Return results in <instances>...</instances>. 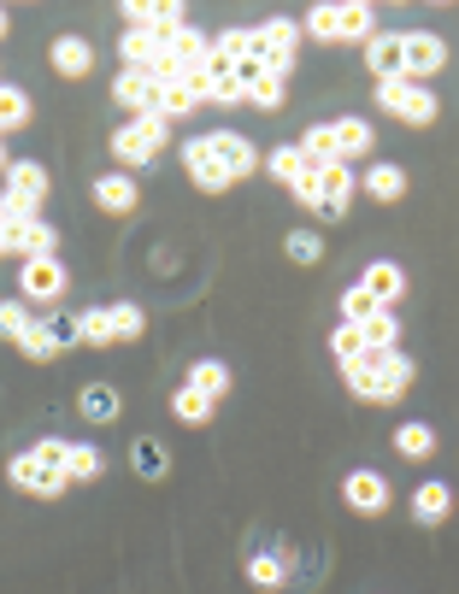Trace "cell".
Masks as SVG:
<instances>
[{"label":"cell","mask_w":459,"mask_h":594,"mask_svg":"<svg viewBox=\"0 0 459 594\" xmlns=\"http://www.w3.org/2000/svg\"><path fill=\"white\" fill-rule=\"evenodd\" d=\"M413 353H371V365H360V371H348V388L360 400H371V406H395L406 388H413Z\"/></svg>","instance_id":"cell-1"},{"label":"cell","mask_w":459,"mask_h":594,"mask_svg":"<svg viewBox=\"0 0 459 594\" xmlns=\"http://www.w3.org/2000/svg\"><path fill=\"white\" fill-rule=\"evenodd\" d=\"M165 142H172V118L147 112V118H124V124L112 130V160L118 172H135V165H153L165 154Z\"/></svg>","instance_id":"cell-2"},{"label":"cell","mask_w":459,"mask_h":594,"mask_svg":"<svg viewBox=\"0 0 459 594\" xmlns=\"http://www.w3.org/2000/svg\"><path fill=\"white\" fill-rule=\"evenodd\" d=\"M378 107L389 118H401V124H413V130H430L436 118H441V100L430 95V82H413V77L378 82Z\"/></svg>","instance_id":"cell-3"},{"label":"cell","mask_w":459,"mask_h":594,"mask_svg":"<svg viewBox=\"0 0 459 594\" xmlns=\"http://www.w3.org/2000/svg\"><path fill=\"white\" fill-rule=\"evenodd\" d=\"M118 19H124V30H147V36L165 47L189 30V7H183V0H124Z\"/></svg>","instance_id":"cell-4"},{"label":"cell","mask_w":459,"mask_h":594,"mask_svg":"<svg viewBox=\"0 0 459 594\" xmlns=\"http://www.w3.org/2000/svg\"><path fill=\"white\" fill-rule=\"evenodd\" d=\"M7 483L19 488V495H36V501H59L65 488H72V477H65L54 460H42L36 448L12 453V460H7Z\"/></svg>","instance_id":"cell-5"},{"label":"cell","mask_w":459,"mask_h":594,"mask_svg":"<svg viewBox=\"0 0 459 594\" xmlns=\"http://www.w3.org/2000/svg\"><path fill=\"white\" fill-rule=\"evenodd\" d=\"M65 283H72V271H65L59 253L19 265V295L30 300V307H54V300H65Z\"/></svg>","instance_id":"cell-6"},{"label":"cell","mask_w":459,"mask_h":594,"mask_svg":"<svg viewBox=\"0 0 459 594\" xmlns=\"http://www.w3.org/2000/svg\"><path fill=\"white\" fill-rule=\"evenodd\" d=\"M207 147H212V160L225 165L230 183H248L265 165L260 147H253V135H242V130H207Z\"/></svg>","instance_id":"cell-7"},{"label":"cell","mask_w":459,"mask_h":594,"mask_svg":"<svg viewBox=\"0 0 459 594\" xmlns=\"http://www.w3.org/2000/svg\"><path fill=\"white\" fill-rule=\"evenodd\" d=\"M342 501L353 506V513H365V518H383L389 506H395V488H389L383 471L360 465V471H348V477H342Z\"/></svg>","instance_id":"cell-8"},{"label":"cell","mask_w":459,"mask_h":594,"mask_svg":"<svg viewBox=\"0 0 459 594\" xmlns=\"http://www.w3.org/2000/svg\"><path fill=\"white\" fill-rule=\"evenodd\" d=\"M300 19H265L253 24V54L271 59V65H295L300 59Z\"/></svg>","instance_id":"cell-9"},{"label":"cell","mask_w":459,"mask_h":594,"mask_svg":"<svg viewBox=\"0 0 459 594\" xmlns=\"http://www.w3.org/2000/svg\"><path fill=\"white\" fill-rule=\"evenodd\" d=\"M401 42H406V77L413 82H430L448 65V42L436 30H401Z\"/></svg>","instance_id":"cell-10"},{"label":"cell","mask_w":459,"mask_h":594,"mask_svg":"<svg viewBox=\"0 0 459 594\" xmlns=\"http://www.w3.org/2000/svg\"><path fill=\"white\" fill-rule=\"evenodd\" d=\"M183 172H189V183H195L200 195H225V189H236V183L225 177V165L212 160L207 135H189V142H183Z\"/></svg>","instance_id":"cell-11"},{"label":"cell","mask_w":459,"mask_h":594,"mask_svg":"<svg viewBox=\"0 0 459 594\" xmlns=\"http://www.w3.org/2000/svg\"><path fill=\"white\" fill-rule=\"evenodd\" d=\"M330 135H336V160L342 165H371V147H378V130H371V118H360V112H342L330 124Z\"/></svg>","instance_id":"cell-12"},{"label":"cell","mask_w":459,"mask_h":594,"mask_svg":"<svg viewBox=\"0 0 459 594\" xmlns=\"http://www.w3.org/2000/svg\"><path fill=\"white\" fill-rule=\"evenodd\" d=\"M318 189H325V212H318V218H330V224H336V218L353 207V195H360V172H353V165H342V160H336V165H318Z\"/></svg>","instance_id":"cell-13"},{"label":"cell","mask_w":459,"mask_h":594,"mask_svg":"<svg viewBox=\"0 0 459 594\" xmlns=\"http://www.w3.org/2000/svg\"><path fill=\"white\" fill-rule=\"evenodd\" d=\"M365 72L378 77V82L406 77V42H401V30H378V36L365 42Z\"/></svg>","instance_id":"cell-14"},{"label":"cell","mask_w":459,"mask_h":594,"mask_svg":"<svg viewBox=\"0 0 459 594\" xmlns=\"http://www.w3.org/2000/svg\"><path fill=\"white\" fill-rule=\"evenodd\" d=\"M95 207L100 212H112V218H130L135 207H142V189H135V172H107V177H95Z\"/></svg>","instance_id":"cell-15"},{"label":"cell","mask_w":459,"mask_h":594,"mask_svg":"<svg viewBox=\"0 0 459 594\" xmlns=\"http://www.w3.org/2000/svg\"><path fill=\"white\" fill-rule=\"evenodd\" d=\"M112 100H118L130 118H147L153 107H160V82H153L147 72H118V77H112Z\"/></svg>","instance_id":"cell-16"},{"label":"cell","mask_w":459,"mask_h":594,"mask_svg":"<svg viewBox=\"0 0 459 594\" xmlns=\"http://www.w3.org/2000/svg\"><path fill=\"white\" fill-rule=\"evenodd\" d=\"M360 195L378 200V207H395V200L406 195V165H395V160H371L365 177H360Z\"/></svg>","instance_id":"cell-17"},{"label":"cell","mask_w":459,"mask_h":594,"mask_svg":"<svg viewBox=\"0 0 459 594\" xmlns=\"http://www.w3.org/2000/svg\"><path fill=\"white\" fill-rule=\"evenodd\" d=\"M7 253H19V260H47V253H59V230L36 218V224H7Z\"/></svg>","instance_id":"cell-18"},{"label":"cell","mask_w":459,"mask_h":594,"mask_svg":"<svg viewBox=\"0 0 459 594\" xmlns=\"http://www.w3.org/2000/svg\"><path fill=\"white\" fill-rule=\"evenodd\" d=\"M360 283L371 288V300H378L383 312H395L401 295H406V271H401L395 260H371V265L360 271Z\"/></svg>","instance_id":"cell-19"},{"label":"cell","mask_w":459,"mask_h":594,"mask_svg":"<svg viewBox=\"0 0 459 594\" xmlns=\"http://www.w3.org/2000/svg\"><path fill=\"white\" fill-rule=\"evenodd\" d=\"M47 59H54V72L65 82H83L95 72V47L83 42V36H54V47H47Z\"/></svg>","instance_id":"cell-20"},{"label":"cell","mask_w":459,"mask_h":594,"mask_svg":"<svg viewBox=\"0 0 459 594\" xmlns=\"http://www.w3.org/2000/svg\"><path fill=\"white\" fill-rule=\"evenodd\" d=\"M330 353H336V365H342V377H348V371H360V365H371L365 324H336L330 330Z\"/></svg>","instance_id":"cell-21"},{"label":"cell","mask_w":459,"mask_h":594,"mask_svg":"<svg viewBox=\"0 0 459 594\" xmlns=\"http://www.w3.org/2000/svg\"><path fill=\"white\" fill-rule=\"evenodd\" d=\"M260 172H265L271 183H283L288 195H295V189H300V177L313 172V165H306V154H300V142H288V147H271V160L260 165Z\"/></svg>","instance_id":"cell-22"},{"label":"cell","mask_w":459,"mask_h":594,"mask_svg":"<svg viewBox=\"0 0 459 594\" xmlns=\"http://www.w3.org/2000/svg\"><path fill=\"white\" fill-rule=\"evenodd\" d=\"M448 513H453V488L441 483V477H430V483L413 488V518H418V524H441Z\"/></svg>","instance_id":"cell-23"},{"label":"cell","mask_w":459,"mask_h":594,"mask_svg":"<svg viewBox=\"0 0 459 594\" xmlns=\"http://www.w3.org/2000/svg\"><path fill=\"white\" fill-rule=\"evenodd\" d=\"M183 383H189L195 395H207V400L218 406V400L230 395V365H225V360H195V365H189V377H183Z\"/></svg>","instance_id":"cell-24"},{"label":"cell","mask_w":459,"mask_h":594,"mask_svg":"<svg viewBox=\"0 0 459 594\" xmlns=\"http://www.w3.org/2000/svg\"><path fill=\"white\" fill-rule=\"evenodd\" d=\"M30 118H36V100H30V89H19V82H0V135L24 130Z\"/></svg>","instance_id":"cell-25"},{"label":"cell","mask_w":459,"mask_h":594,"mask_svg":"<svg viewBox=\"0 0 459 594\" xmlns=\"http://www.w3.org/2000/svg\"><path fill=\"white\" fill-rule=\"evenodd\" d=\"M300 36H313V42H342V0H318V7L300 19Z\"/></svg>","instance_id":"cell-26"},{"label":"cell","mask_w":459,"mask_h":594,"mask_svg":"<svg viewBox=\"0 0 459 594\" xmlns=\"http://www.w3.org/2000/svg\"><path fill=\"white\" fill-rule=\"evenodd\" d=\"M153 59H160V42H153L147 30H124V36H118V65H124V72H147Z\"/></svg>","instance_id":"cell-27"},{"label":"cell","mask_w":459,"mask_h":594,"mask_svg":"<svg viewBox=\"0 0 459 594\" xmlns=\"http://www.w3.org/2000/svg\"><path fill=\"white\" fill-rule=\"evenodd\" d=\"M395 453H401V460H430V453H436V430H430V424H395Z\"/></svg>","instance_id":"cell-28"},{"label":"cell","mask_w":459,"mask_h":594,"mask_svg":"<svg viewBox=\"0 0 459 594\" xmlns=\"http://www.w3.org/2000/svg\"><path fill=\"white\" fill-rule=\"evenodd\" d=\"M172 418L189 424V430H200V424H212V400L195 395L189 383H177V388H172Z\"/></svg>","instance_id":"cell-29"},{"label":"cell","mask_w":459,"mask_h":594,"mask_svg":"<svg viewBox=\"0 0 459 594\" xmlns=\"http://www.w3.org/2000/svg\"><path fill=\"white\" fill-rule=\"evenodd\" d=\"M165 47H172V54H177V65H183V72H195V65H212V36H207V30H183V36L177 42H165Z\"/></svg>","instance_id":"cell-30"},{"label":"cell","mask_w":459,"mask_h":594,"mask_svg":"<svg viewBox=\"0 0 459 594\" xmlns=\"http://www.w3.org/2000/svg\"><path fill=\"white\" fill-rule=\"evenodd\" d=\"M77 406H83V418H89V424H112L118 418V388L112 383H89L77 395Z\"/></svg>","instance_id":"cell-31"},{"label":"cell","mask_w":459,"mask_h":594,"mask_svg":"<svg viewBox=\"0 0 459 594\" xmlns=\"http://www.w3.org/2000/svg\"><path fill=\"white\" fill-rule=\"evenodd\" d=\"M371 36H378L371 0H342V42H371Z\"/></svg>","instance_id":"cell-32"},{"label":"cell","mask_w":459,"mask_h":594,"mask_svg":"<svg viewBox=\"0 0 459 594\" xmlns=\"http://www.w3.org/2000/svg\"><path fill=\"white\" fill-rule=\"evenodd\" d=\"M100 471H107L100 448H89V441H72V453H65V477H72V483H100Z\"/></svg>","instance_id":"cell-33"},{"label":"cell","mask_w":459,"mask_h":594,"mask_svg":"<svg viewBox=\"0 0 459 594\" xmlns=\"http://www.w3.org/2000/svg\"><path fill=\"white\" fill-rule=\"evenodd\" d=\"M30 324H36V307H30L24 295H7V300H0V342H19Z\"/></svg>","instance_id":"cell-34"},{"label":"cell","mask_w":459,"mask_h":594,"mask_svg":"<svg viewBox=\"0 0 459 594\" xmlns=\"http://www.w3.org/2000/svg\"><path fill=\"white\" fill-rule=\"evenodd\" d=\"M77 324H83V348H118V330H112L107 307H83Z\"/></svg>","instance_id":"cell-35"},{"label":"cell","mask_w":459,"mask_h":594,"mask_svg":"<svg viewBox=\"0 0 459 594\" xmlns=\"http://www.w3.org/2000/svg\"><path fill=\"white\" fill-rule=\"evenodd\" d=\"M12 348H19L24 360L47 365V360H54V353H59V342H54V324H47V318H36V324H30V330H24V336H19V342H12Z\"/></svg>","instance_id":"cell-36"},{"label":"cell","mask_w":459,"mask_h":594,"mask_svg":"<svg viewBox=\"0 0 459 594\" xmlns=\"http://www.w3.org/2000/svg\"><path fill=\"white\" fill-rule=\"evenodd\" d=\"M300 154H306V165H336V135H330V124H306L300 130Z\"/></svg>","instance_id":"cell-37"},{"label":"cell","mask_w":459,"mask_h":594,"mask_svg":"<svg viewBox=\"0 0 459 594\" xmlns=\"http://www.w3.org/2000/svg\"><path fill=\"white\" fill-rule=\"evenodd\" d=\"M378 312H383V307L371 300L365 283H348V288H342V324H371Z\"/></svg>","instance_id":"cell-38"},{"label":"cell","mask_w":459,"mask_h":594,"mask_svg":"<svg viewBox=\"0 0 459 594\" xmlns=\"http://www.w3.org/2000/svg\"><path fill=\"white\" fill-rule=\"evenodd\" d=\"M112 330H118V342H142V330H147V312L135 307V300H112Z\"/></svg>","instance_id":"cell-39"},{"label":"cell","mask_w":459,"mask_h":594,"mask_svg":"<svg viewBox=\"0 0 459 594\" xmlns=\"http://www.w3.org/2000/svg\"><path fill=\"white\" fill-rule=\"evenodd\" d=\"M283 253H288L295 265H318V260H325V235H318V230H288Z\"/></svg>","instance_id":"cell-40"},{"label":"cell","mask_w":459,"mask_h":594,"mask_svg":"<svg viewBox=\"0 0 459 594\" xmlns=\"http://www.w3.org/2000/svg\"><path fill=\"white\" fill-rule=\"evenodd\" d=\"M248 583H253V588H283V583H288L283 559H277V553H253V559H248Z\"/></svg>","instance_id":"cell-41"},{"label":"cell","mask_w":459,"mask_h":594,"mask_svg":"<svg viewBox=\"0 0 459 594\" xmlns=\"http://www.w3.org/2000/svg\"><path fill=\"white\" fill-rule=\"evenodd\" d=\"M365 342H371V353H395L401 348V318L395 312H378L365 324Z\"/></svg>","instance_id":"cell-42"},{"label":"cell","mask_w":459,"mask_h":594,"mask_svg":"<svg viewBox=\"0 0 459 594\" xmlns=\"http://www.w3.org/2000/svg\"><path fill=\"white\" fill-rule=\"evenodd\" d=\"M200 107V100L189 95V89H183V82H172V89H160V107H153V112H160V118H172V124H177V118H189Z\"/></svg>","instance_id":"cell-43"},{"label":"cell","mask_w":459,"mask_h":594,"mask_svg":"<svg viewBox=\"0 0 459 594\" xmlns=\"http://www.w3.org/2000/svg\"><path fill=\"white\" fill-rule=\"evenodd\" d=\"M248 107H260V112H283V107H288L283 82H277V77H265L260 89H248Z\"/></svg>","instance_id":"cell-44"},{"label":"cell","mask_w":459,"mask_h":594,"mask_svg":"<svg viewBox=\"0 0 459 594\" xmlns=\"http://www.w3.org/2000/svg\"><path fill=\"white\" fill-rule=\"evenodd\" d=\"M135 465H142V477L153 483L165 471V448H160V441H135Z\"/></svg>","instance_id":"cell-45"},{"label":"cell","mask_w":459,"mask_h":594,"mask_svg":"<svg viewBox=\"0 0 459 594\" xmlns=\"http://www.w3.org/2000/svg\"><path fill=\"white\" fill-rule=\"evenodd\" d=\"M242 100H248V89H242V82H236L230 72H225V82H218V89H212V100H207V107H242Z\"/></svg>","instance_id":"cell-46"},{"label":"cell","mask_w":459,"mask_h":594,"mask_svg":"<svg viewBox=\"0 0 459 594\" xmlns=\"http://www.w3.org/2000/svg\"><path fill=\"white\" fill-rule=\"evenodd\" d=\"M7 165H12V154H7V135H0V172H7Z\"/></svg>","instance_id":"cell-47"},{"label":"cell","mask_w":459,"mask_h":594,"mask_svg":"<svg viewBox=\"0 0 459 594\" xmlns=\"http://www.w3.org/2000/svg\"><path fill=\"white\" fill-rule=\"evenodd\" d=\"M7 30H12V19H7V7H0V42H7Z\"/></svg>","instance_id":"cell-48"}]
</instances>
